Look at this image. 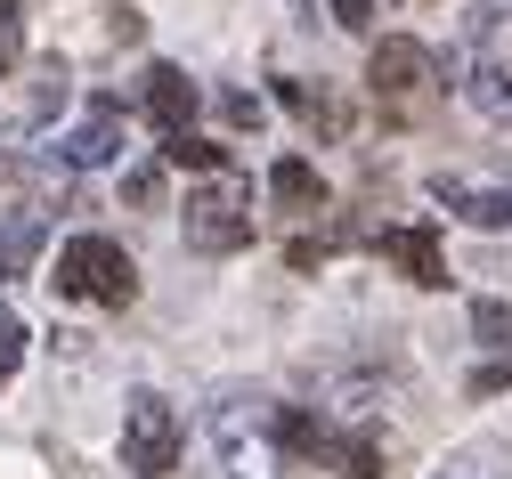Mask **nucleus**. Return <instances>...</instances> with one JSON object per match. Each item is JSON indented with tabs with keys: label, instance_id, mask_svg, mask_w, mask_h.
Wrapping results in <instances>:
<instances>
[{
	"label": "nucleus",
	"instance_id": "nucleus-1",
	"mask_svg": "<svg viewBox=\"0 0 512 479\" xmlns=\"http://www.w3.org/2000/svg\"><path fill=\"white\" fill-rule=\"evenodd\" d=\"M66 301H98V309H131L139 301V268L114 236H74L57 252V277H49Z\"/></svg>",
	"mask_w": 512,
	"mask_h": 479
},
{
	"label": "nucleus",
	"instance_id": "nucleus-2",
	"mask_svg": "<svg viewBox=\"0 0 512 479\" xmlns=\"http://www.w3.org/2000/svg\"><path fill=\"white\" fill-rule=\"evenodd\" d=\"M212 447H220L228 479H277V431H269V398L220 390V398H212Z\"/></svg>",
	"mask_w": 512,
	"mask_h": 479
},
{
	"label": "nucleus",
	"instance_id": "nucleus-3",
	"mask_svg": "<svg viewBox=\"0 0 512 479\" xmlns=\"http://www.w3.org/2000/svg\"><path fill=\"white\" fill-rule=\"evenodd\" d=\"M366 90H374L382 114L415 122L431 106V90H439V57L423 41H407V33H391V41H374V57H366Z\"/></svg>",
	"mask_w": 512,
	"mask_h": 479
},
{
	"label": "nucleus",
	"instance_id": "nucleus-4",
	"mask_svg": "<svg viewBox=\"0 0 512 479\" xmlns=\"http://www.w3.org/2000/svg\"><path fill=\"white\" fill-rule=\"evenodd\" d=\"M187 244L196 252H244L252 244V195L244 179H212L187 195Z\"/></svg>",
	"mask_w": 512,
	"mask_h": 479
},
{
	"label": "nucleus",
	"instance_id": "nucleus-5",
	"mask_svg": "<svg viewBox=\"0 0 512 479\" xmlns=\"http://www.w3.org/2000/svg\"><path fill=\"white\" fill-rule=\"evenodd\" d=\"M171 463H179V415H171L155 390H139L131 406H122V471L163 479Z\"/></svg>",
	"mask_w": 512,
	"mask_h": 479
},
{
	"label": "nucleus",
	"instance_id": "nucleus-6",
	"mask_svg": "<svg viewBox=\"0 0 512 479\" xmlns=\"http://www.w3.org/2000/svg\"><path fill=\"white\" fill-rule=\"evenodd\" d=\"M382 260H391L407 285H423V293H439V285H447V252H439V228H431V220L382 228Z\"/></svg>",
	"mask_w": 512,
	"mask_h": 479
},
{
	"label": "nucleus",
	"instance_id": "nucleus-7",
	"mask_svg": "<svg viewBox=\"0 0 512 479\" xmlns=\"http://www.w3.org/2000/svg\"><path fill=\"white\" fill-rule=\"evenodd\" d=\"M57 155H66L74 171H98V163H114L122 155V106L114 98H98L74 130H66V139H57Z\"/></svg>",
	"mask_w": 512,
	"mask_h": 479
},
{
	"label": "nucleus",
	"instance_id": "nucleus-8",
	"mask_svg": "<svg viewBox=\"0 0 512 479\" xmlns=\"http://www.w3.org/2000/svg\"><path fill=\"white\" fill-rule=\"evenodd\" d=\"M139 106H147V122L163 130V139H179V130L196 122V82H187L179 65H147V90H139Z\"/></svg>",
	"mask_w": 512,
	"mask_h": 479
},
{
	"label": "nucleus",
	"instance_id": "nucleus-9",
	"mask_svg": "<svg viewBox=\"0 0 512 479\" xmlns=\"http://www.w3.org/2000/svg\"><path fill=\"white\" fill-rule=\"evenodd\" d=\"M431 195H439L456 220H472V228H512V195H504V187H472V179H456V171H439Z\"/></svg>",
	"mask_w": 512,
	"mask_h": 479
},
{
	"label": "nucleus",
	"instance_id": "nucleus-10",
	"mask_svg": "<svg viewBox=\"0 0 512 479\" xmlns=\"http://www.w3.org/2000/svg\"><path fill=\"white\" fill-rule=\"evenodd\" d=\"M277 98L293 106V122H301V130H317V139H342V130H350V106H342L334 90H309V82H293V74H285V82H277Z\"/></svg>",
	"mask_w": 512,
	"mask_h": 479
},
{
	"label": "nucleus",
	"instance_id": "nucleus-11",
	"mask_svg": "<svg viewBox=\"0 0 512 479\" xmlns=\"http://www.w3.org/2000/svg\"><path fill=\"white\" fill-rule=\"evenodd\" d=\"M431 479H512V447L504 439H464V447H447V463Z\"/></svg>",
	"mask_w": 512,
	"mask_h": 479
},
{
	"label": "nucleus",
	"instance_id": "nucleus-12",
	"mask_svg": "<svg viewBox=\"0 0 512 479\" xmlns=\"http://www.w3.org/2000/svg\"><path fill=\"white\" fill-rule=\"evenodd\" d=\"M269 195L285 203V212H326V179H317V163H301V155H285L269 171Z\"/></svg>",
	"mask_w": 512,
	"mask_h": 479
},
{
	"label": "nucleus",
	"instance_id": "nucleus-13",
	"mask_svg": "<svg viewBox=\"0 0 512 479\" xmlns=\"http://www.w3.org/2000/svg\"><path fill=\"white\" fill-rule=\"evenodd\" d=\"M41 252V212H9L0 220V277H25Z\"/></svg>",
	"mask_w": 512,
	"mask_h": 479
},
{
	"label": "nucleus",
	"instance_id": "nucleus-14",
	"mask_svg": "<svg viewBox=\"0 0 512 479\" xmlns=\"http://www.w3.org/2000/svg\"><path fill=\"white\" fill-rule=\"evenodd\" d=\"M163 163H179V171H228V147H220V139H196V130H179V139H163Z\"/></svg>",
	"mask_w": 512,
	"mask_h": 479
},
{
	"label": "nucleus",
	"instance_id": "nucleus-15",
	"mask_svg": "<svg viewBox=\"0 0 512 479\" xmlns=\"http://www.w3.org/2000/svg\"><path fill=\"white\" fill-rule=\"evenodd\" d=\"M472 106H480L488 122L512 114V74H504V65H472Z\"/></svg>",
	"mask_w": 512,
	"mask_h": 479
},
{
	"label": "nucleus",
	"instance_id": "nucleus-16",
	"mask_svg": "<svg viewBox=\"0 0 512 479\" xmlns=\"http://www.w3.org/2000/svg\"><path fill=\"white\" fill-rule=\"evenodd\" d=\"M472 325H480L488 350H504V341H512V309H504V301H472Z\"/></svg>",
	"mask_w": 512,
	"mask_h": 479
},
{
	"label": "nucleus",
	"instance_id": "nucleus-17",
	"mask_svg": "<svg viewBox=\"0 0 512 479\" xmlns=\"http://www.w3.org/2000/svg\"><path fill=\"white\" fill-rule=\"evenodd\" d=\"M17 366H25V325L0 309V374H17Z\"/></svg>",
	"mask_w": 512,
	"mask_h": 479
},
{
	"label": "nucleus",
	"instance_id": "nucleus-18",
	"mask_svg": "<svg viewBox=\"0 0 512 479\" xmlns=\"http://www.w3.org/2000/svg\"><path fill=\"white\" fill-rule=\"evenodd\" d=\"M220 114H228L236 130H261V98H244V90H228V98H220Z\"/></svg>",
	"mask_w": 512,
	"mask_h": 479
},
{
	"label": "nucleus",
	"instance_id": "nucleus-19",
	"mask_svg": "<svg viewBox=\"0 0 512 479\" xmlns=\"http://www.w3.org/2000/svg\"><path fill=\"white\" fill-rule=\"evenodd\" d=\"M334 25H350V33H366V25H374V0H334Z\"/></svg>",
	"mask_w": 512,
	"mask_h": 479
}]
</instances>
